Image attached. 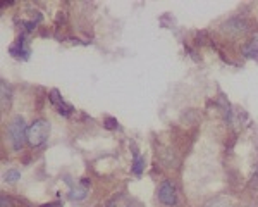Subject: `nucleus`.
Instances as JSON below:
<instances>
[{"instance_id": "nucleus-16", "label": "nucleus", "mask_w": 258, "mask_h": 207, "mask_svg": "<svg viewBox=\"0 0 258 207\" xmlns=\"http://www.w3.org/2000/svg\"><path fill=\"white\" fill-rule=\"evenodd\" d=\"M249 186L258 190V164L255 166V171H253V176H251V180H249Z\"/></svg>"}, {"instance_id": "nucleus-3", "label": "nucleus", "mask_w": 258, "mask_h": 207, "mask_svg": "<svg viewBox=\"0 0 258 207\" xmlns=\"http://www.w3.org/2000/svg\"><path fill=\"white\" fill-rule=\"evenodd\" d=\"M48 135H50V123L47 119H36L28 128V143L31 147H40V145L47 142Z\"/></svg>"}, {"instance_id": "nucleus-12", "label": "nucleus", "mask_w": 258, "mask_h": 207, "mask_svg": "<svg viewBox=\"0 0 258 207\" xmlns=\"http://www.w3.org/2000/svg\"><path fill=\"white\" fill-rule=\"evenodd\" d=\"M6 178V181H9V183H16V181L19 180V171H16V169H9V171L4 175Z\"/></svg>"}, {"instance_id": "nucleus-14", "label": "nucleus", "mask_w": 258, "mask_h": 207, "mask_svg": "<svg viewBox=\"0 0 258 207\" xmlns=\"http://www.w3.org/2000/svg\"><path fill=\"white\" fill-rule=\"evenodd\" d=\"M103 126L107 128V130H117L119 128V123H117V119L115 118H105V121H103Z\"/></svg>"}, {"instance_id": "nucleus-15", "label": "nucleus", "mask_w": 258, "mask_h": 207, "mask_svg": "<svg viewBox=\"0 0 258 207\" xmlns=\"http://www.w3.org/2000/svg\"><path fill=\"white\" fill-rule=\"evenodd\" d=\"M210 38H209V33L207 31H198L197 33V43L198 45H205V43H209Z\"/></svg>"}, {"instance_id": "nucleus-2", "label": "nucleus", "mask_w": 258, "mask_h": 207, "mask_svg": "<svg viewBox=\"0 0 258 207\" xmlns=\"http://www.w3.org/2000/svg\"><path fill=\"white\" fill-rule=\"evenodd\" d=\"M253 26H256V24L246 18H231L220 24V30L229 36H243L251 31Z\"/></svg>"}, {"instance_id": "nucleus-6", "label": "nucleus", "mask_w": 258, "mask_h": 207, "mask_svg": "<svg viewBox=\"0 0 258 207\" xmlns=\"http://www.w3.org/2000/svg\"><path fill=\"white\" fill-rule=\"evenodd\" d=\"M11 54H12V56H16V57H24V59L30 56V48L26 47V41H24V38H19L14 45H12Z\"/></svg>"}, {"instance_id": "nucleus-11", "label": "nucleus", "mask_w": 258, "mask_h": 207, "mask_svg": "<svg viewBox=\"0 0 258 207\" xmlns=\"http://www.w3.org/2000/svg\"><path fill=\"white\" fill-rule=\"evenodd\" d=\"M86 186H76V188H73V192H71V198H76V200H83V198L86 197Z\"/></svg>"}, {"instance_id": "nucleus-5", "label": "nucleus", "mask_w": 258, "mask_h": 207, "mask_svg": "<svg viewBox=\"0 0 258 207\" xmlns=\"http://www.w3.org/2000/svg\"><path fill=\"white\" fill-rule=\"evenodd\" d=\"M48 100L52 102V106L57 109V113L62 114V116H71V113H73V107L69 106V104H66L64 100H62L59 90H52L48 95Z\"/></svg>"}, {"instance_id": "nucleus-1", "label": "nucleus", "mask_w": 258, "mask_h": 207, "mask_svg": "<svg viewBox=\"0 0 258 207\" xmlns=\"http://www.w3.org/2000/svg\"><path fill=\"white\" fill-rule=\"evenodd\" d=\"M7 135H9L12 148H14V150H21L24 142L28 140V128L21 116L12 118V121L9 123V126H7Z\"/></svg>"}, {"instance_id": "nucleus-7", "label": "nucleus", "mask_w": 258, "mask_h": 207, "mask_svg": "<svg viewBox=\"0 0 258 207\" xmlns=\"http://www.w3.org/2000/svg\"><path fill=\"white\" fill-rule=\"evenodd\" d=\"M241 50H243V56L248 57V59H255V57H258V38L246 41Z\"/></svg>"}, {"instance_id": "nucleus-9", "label": "nucleus", "mask_w": 258, "mask_h": 207, "mask_svg": "<svg viewBox=\"0 0 258 207\" xmlns=\"http://www.w3.org/2000/svg\"><path fill=\"white\" fill-rule=\"evenodd\" d=\"M145 169V157H141L138 152H135V161H133V173L140 176Z\"/></svg>"}, {"instance_id": "nucleus-8", "label": "nucleus", "mask_w": 258, "mask_h": 207, "mask_svg": "<svg viewBox=\"0 0 258 207\" xmlns=\"http://www.w3.org/2000/svg\"><path fill=\"white\" fill-rule=\"evenodd\" d=\"M0 90H2V111H6L9 109V104H11V88L6 81H2Z\"/></svg>"}, {"instance_id": "nucleus-10", "label": "nucleus", "mask_w": 258, "mask_h": 207, "mask_svg": "<svg viewBox=\"0 0 258 207\" xmlns=\"http://www.w3.org/2000/svg\"><path fill=\"white\" fill-rule=\"evenodd\" d=\"M107 207H131V205H129V202H127V198H126V197L119 195V197H114V198H112L109 204H107Z\"/></svg>"}, {"instance_id": "nucleus-17", "label": "nucleus", "mask_w": 258, "mask_h": 207, "mask_svg": "<svg viewBox=\"0 0 258 207\" xmlns=\"http://www.w3.org/2000/svg\"><path fill=\"white\" fill-rule=\"evenodd\" d=\"M0 204H2V207H14V204H12V198L7 197L6 193H2V197H0Z\"/></svg>"}, {"instance_id": "nucleus-13", "label": "nucleus", "mask_w": 258, "mask_h": 207, "mask_svg": "<svg viewBox=\"0 0 258 207\" xmlns=\"http://www.w3.org/2000/svg\"><path fill=\"white\" fill-rule=\"evenodd\" d=\"M207 207H232V205L231 202L224 200V198H214V200L207 204Z\"/></svg>"}, {"instance_id": "nucleus-4", "label": "nucleus", "mask_w": 258, "mask_h": 207, "mask_svg": "<svg viewBox=\"0 0 258 207\" xmlns=\"http://www.w3.org/2000/svg\"><path fill=\"white\" fill-rule=\"evenodd\" d=\"M159 200L162 202L164 205H176L177 202V193H176V188H174V185L170 183L169 180L162 181L160 188H159Z\"/></svg>"}, {"instance_id": "nucleus-18", "label": "nucleus", "mask_w": 258, "mask_h": 207, "mask_svg": "<svg viewBox=\"0 0 258 207\" xmlns=\"http://www.w3.org/2000/svg\"><path fill=\"white\" fill-rule=\"evenodd\" d=\"M243 207H253V205H243Z\"/></svg>"}]
</instances>
